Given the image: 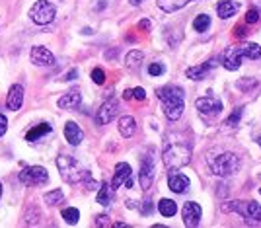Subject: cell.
Instances as JSON below:
<instances>
[{
    "instance_id": "cell-1",
    "label": "cell",
    "mask_w": 261,
    "mask_h": 228,
    "mask_svg": "<svg viewBox=\"0 0 261 228\" xmlns=\"http://www.w3.org/2000/svg\"><path fill=\"white\" fill-rule=\"evenodd\" d=\"M162 160L166 170L174 172L191 162V143L187 139H168L164 145Z\"/></svg>"
},
{
    "instance_id": "cell-2",
    "label": "cell",
    "mask_w": 261,
    "mask_h": 228,
    "mask_svg": "<svg viewBox=\"0 0 261 228\" xmlns=\"http://www.w3.org/2000/svg\"><path fill=\"white\" fill-rule=\"evenodd\" d=\"M158 98L164 105V115L170 119V121H177L185 109V104H183V90L177 88V86H164L158 90Z\"/></svg>"
},
{
    "instance_id": "cell-3",
    "label": "cell",
    "mask_w": 261,
    "mask_h": 228,
    "mask_svg": "<svg viewBox=\"0 0 261 228\" xmlns=\"http://www.w3.org/2000/svg\"><path fill=\"white\" fill-rule=\"evenodd\" d=\"M211 172L218 178H230L240 170V158L234 152H218L207 158Z\"/></svg>"
},
{
    "instance_id": "cell-4",
    "label": "cell",
    "mask_w": 261,
    "mask_h": 228,
    "mask_svg": "<svg viewBox=\"0 0 261 228\" xmlns=\"http://www.w3.org/2000/svg\"><path fill=\"white\" fill-rule=\"evenodd\" d=\"M57 168L61 172V178L68 184H78L82 182V176H84V170H80V166L76 164V160L68 154H61L57 158Z\"/></svg>"
},
{
    "instance_id": "cell-5",
    "label": "cell",
    "mask_w": 261,
    "mask_h": 228,
    "mask_svg": "<svg viewBox=\"0 0 261 228\" xmlns=\"http://www.w3.org/2000/svg\"><path fill=\"white\" fill-rule=\"evenodd\" d=\"M224 211L228 213H238L242 215L244 219L248 221H256V223H261V205H258L256 201H230Z\"/></svg>"
},
{
    "instance_id": "cell-6",
    "label": "cell",
    "mask_w": 261,
    "mask_h": 228,
    "mask_svg": "<svg viewBox=\"0 0 261 228\" xmlns=\"http://www.w3.org/2000/svg\"><path fill=\"white\" fill-rule=\"evenodd\" d=\"M55 16H57V8H55L51 2H47V0H37V2L31 6V10H29V18H31V21H35L37 25H47V23H51V21L55 20Z\"/></svg>"
},
{
    "instance_id": "cell-7",
    "label": "cell",
    "mask_w": 261,
    "mask_h": 228,
    "mask_svg": "<svg viewBox=\"0 0 261 228\" xmlns=\"http://www.w3.org/2000/svg\"><path fill=\"white\" fill-rule=\"evenodd\" d=\"M195 107L199 109V113L215 117V115H218L222 111V102L218 98H213V96H203V98L195 100Z\"/></svg>"
},
{
    "instance_id": "cell-8",
    "label": "cell",
    "mask_w": 261,
    "mask_h": 228,
    "mask_svg": "<svg viewBox=\"0 0 261 228\" xmlns=\"http://www.w3.org/2000/svg\"><path fill=\"white\" fill-rule=\"evenodd\" d=\"M20 180L25 182V184H33V186H43L49 182V174L43 166H31V168H25L22 174H20Z\"/></svg>"
},
{
    "instance_id": "cell-9",
    "label": "cell",
    "mask_w": 261,
    "mask_h": 228,
    "mask_svg": "<svg viewBox=\"0 0 261 228\" xmlns=\"http://www.w3.org/2000/svg\"><path fill=\"white\" fill-rule=\"evenodd\" d=\"M201 215H203L201 205L195 203V201H187V203L183 205V209H181V219H183V225L187 228L197 227L199 221H201Z\"/></svg>"
},
{
    "instance_id": "cell-10",
    "label": "cell",
    "mask_w": 261,
    "mask_h": 228,
    "mask_svg": "<svg viewBox=\"0 0 261 228\" xmlns=\"http://www.w3.org/2000/svg\"><path fill=\"white\" fill-rule=\"evenodd\" d=\"M117 111H119V104H117V100L109 98V100H108V102H104V104H102V107L98 109L96 123H98V125H108L109 121H113V119H115Z\"/></svg>"
},
{
    "instance_id": "cell-11",
    "label": "cell",
    "mask_w": 261,
    "mask_h": 228,
    "mask_svg": "<svg viewBox=\"0 0 261 228\" xmlns=\"http://www.w3.org/2000/svg\"><path fill=\"white\" fill-rule=\"evenodd\" d=\"M242 59H244L242 47H228V49L222 53V64H224V68H228V70H238V68L242 66Z\"/></svg>"
},
{
    "instance_id": "cell-12",
    "label": "cell",
    "mask_w": 261,
    "mask_h": 228,
    "mask_svg": "<svg viewBox=\"0 0 261 228\" xmlns=\"http://www.w3.org/2000/svg\"><path fill=\"white\" fill-rule=\"evenodd\" d=\"M29 61H31L35 66H51V64L55 62V57H53V53H51L47 47L37 45V47L31 49V53H29Z\"/></svg>"
},
{
    "instance_id": "cell-13",
    "label": "cell",
    "mask_w": 261,
    "mask_h": 228,
    "mask_svg": "<svg viewBox=\"0 0 261 228\" xmlns=\"http://www.w3.org/2000/svg\"><path fill=\"white\" fill-rule=\"evenodd\" d=\"M138 182H140V187L146 191L150 189L152 182H154V162L150 156H146L140 164V172H138Z\"/></svg>"
},
{
    "instance_id": "cell-14",
    "label": "cell",
    "mask_w": 261,
    "mask_h": 228,
    "mask_svg": "<svg viewBox=\"0 0 261 228\" xmlns=\"http://www.w3.org/2000/svg\"><path fill=\"white\" fill-rule=\"evenodd\" d=\"M23 104V88L20 84H14L10 90H8V98H6V105L8 109L12 111H18Z\"/></svg>"
},
{
    "instance_id": "cell-15",
    "label": "cell",
    "mask_w": 261,
    "mask_h": 228,
    "mask_svg": "<svg viewBox=\"0 0 261 228\" xmlns=\"http://www.w3.org/2000/svg\"><path fill=\"white\" fill-rule=\"evenodd\" d=\"M130 172H132V170H130V166L127 162H119V164L115 166V176H113V180H111V184H109L113 191H115L117 187H121V186L129 180Z\"/></svg>"
},
{
    "instance_id": "cell-16",
    "label": "cell",
    "mask_w": 261,
    "mask_h": 228,
    "mask_svg": "<svg viewBox=\"0 0 261 228\" xmlns=\"http://www.w3.org/2000/svg\"><path fill=\"white\" fill-rule=\"evenodd\" d=\"M65 139L68 141V145L78 146V145L84 141V133H82V129H80L74 121H68V123L65 125Z\"/></svg>"
},
{
    "instance_id": "cell-17",
    "label": "cell",
    "mask_w": 261,
    "mask_h": 228,
    "mask_svg": "<svg viewBox=\"0 0 261 228\" xmlns=\"http://www.w3.org/2000/svg\"><path fill=\"white\" fill-rule=\"evenodd\" d=\"M215 64H217V62L211 61V62H203V64H197V66H189V68L185 70V76H187L189 80H203V78H207V72H211V68H213Z\"/></svg>"
},
{
    "instance_id": "cell-18",
    "label": "cell",
    "mask_w": 261,
    "mask_h": 228,
    "mask_svg": "<svg viewBox=\"0 0 261 228\" xmlns=\"http://www.w3.org/2000/svg\"><path fill=\"white\" fill-rule=\"evenodd\" d=\"M168 187L174 193H185L189 189V178L183 176V174H172L168 178Z\"/></svg>"
},
{
    "instance_id": "cell-19",
    "label": "cell",
    "mask_w": 261,
    "mask_h": 228,
    "mask_svg": "<svg viewBox=\"0 0 261 228\" xmlns=\"http://www.w3.org/2000/svg\"><path fill=\"white\" fill-rule=\"evenodd\" d=\"M80 102H82L80 92H78V90H70V92H66V94L59 100V107H61V109H76V107L80 105Z\"/></svg>"
},
{
    "instance_id": "cell-20",
    "label": "cell",
    "mask_w": 261,
    "mask_h": 228,
    "mask_svg": "<svg viewBox=\"0 0 261 228\" xmlns=\"http://www.w3.org/2000/svg\"><path fill=\"white\" fill-rule=\"evenodd\" d=\"M238 8H240L238 2H234V0H222V2H218V6H217V14H218L222 20H226V18H232V16L238 12Z\"/></svg>"
},
{
    "instance_id": "cell-21",
    "label": "cell",
    "mask_w": 261,
    "mask_h": 228,
    "mask_svg": "<svg viewBox=\"0 0 261 228\" xmlns=\"http://www.w3.org/2000/svg\"><path fill=\"white\" fill-rule=\"evenodd\" d=\"M134 131H136V121H134V117L123 115V117L119 119V133H121L125 139H129V137L134 135Z\"/></svg>"
},
{
    "instance_id": "cell-22",
    "label": "cell",
    "mask_w": 261,
    "mask_h": 228,
    "mask_svg": "<svg viewBox=\"0 0 261 228\" xmlns=\"http://www.w3.org/2000/svg\"><path fill=\"white\" fill-rule=\"evenodd\" d=\"M191 0H158V8L164 10L166 14H172V12H177L181 10L183 6H187Z\"/></svg>"
},
{
    "instance_id": "cell-23",
    "label": "cell",
    "mask_w": 261,
    "mask_h": 228,
    "mask_svg": "<svg viewBox=\"0 0 261 228\" xmlns=\"http://www.w3.org/2000/svg\"><path fill=\"white\" fill-rule=\"evenodd\" d=\"M98 189H100L98 191V203L104 205V207L111 205V201H113V189H111V186L109 184H102Z\"/></svg>"
},
{
    "instance_id": "cell-24",
    "label": "cell",
    "mask_w": 261,
    "mask_h": 228,
    "mask_svg": "<svg viewBox=\"0 0 261 228\" xmlns=\"http://www.w3.org/2000/svg\"><path fill=\"white\" fill-rule=\"evenodd\" d=\"M51 125L49 123H41V125H37V127H33L31 131H27V135H25V141H29V143H33V141H37V139H41L43 135H47V133H51Z\"/></svg>"
},
{
    "instance_id": "cell-25",
    "label": "cell",
    "mask_w": 261,
    "mask_h": 228,
    "mask_svg": "<svg viewBox=\"0 0 261 228\" xmlns=\"http://www.w3.org/2000/svg\"><path fill=\"white\" fill-rule=\"evenodd\" d=\"M158 211H160L164 217H174V215L177 213V205H175L172 199H160Z\"/></svg>"
},
{
    "instance_id": "cell-26",
    "label": "cell",
    "mask_w": 261,
    "mask_h": 228,
    "mask_svg": "<svg viewBox=\"0 0 261 228\" xmlns=\"http://www.w3.org/2000/svg\"><path fill=\"white\" fill-rule=\"evenodd\" d=\"M43 199H45V203H47L49 207H55V205L63 203V199H65V193H63V189H53V191L45 193V195H43Z\"/></svg>"
},
{
    "instance_id": "cell-27",
    "label": "cell",
    "mask_w": 261,
    "mask_h": 228,
    "mask_svg": "<svg viewBox=\"0 0 261 228\" xmlns=\"http://www.w3.org/2000/svg\"><path fill=\"white\" fill-rule=\"evenodd\" d=\"M242 53H244V57L256 61V59L261 57V45H258V43H246V45H242Z\"/></svg>"
},
{
    "instance_id": "cell-28",
    "label": "cell",
    "mask_w": 261,
    "mask_h": 228,
    "mask_svg": "<svg viewBox=\"0 0 261 228\" xmlns=\"http://www.w3.org/2000/svg\"><path fill=\"white\" fill-rule=\"evenodd\" d=\"M193 27H195V31L205 33V31L211 27V18H209L207 14H199V16L193 20Z\"/></svg>"
},
{
    "instance_id": "cell-29",
    "label": "cell",
    "mask_w": 261,
    "mask_h": 228,
    "mask_svg": "<svg viewBox=\"0 0 261 228\" xmlns=\"http://www.w3.org/2000/svg\"><path fill=\"white\" fill-rule=\"evenodd\" d=\"M63 219H65V223H66V225H76V223H78V219H80V213H78V209L68 207V209H65V211H63Z\"/></svg>"
},
{
    "instance_id": "cell-30",
    "label": "cell",
    "mask_w": 261,
    "mask_h": 228,
    "mask_svg": "<svg viewBox=\"0 0 261 228\" xmlns=\"http://www.w3.org/2000/svg\"><path fill=\"white\" fill-rule=\"evenodd\" d=\"M142 59H144L142 51H130L129 55H127V59H125V62H127L129 68H136L142 62Z\"/></svg>"
},
{
    "instance_id": "cell-31",
    "label": "cell",
    "mask_w": 261,
    "mask_h": 228,
    "mask_svg": "<svg viewBox=\"0 0 261 228\" xmlns=\"http://www.w3.org/2000/svg\"><path fill=\"white\" fill-rule=\"evenodd\" d=\"M242 113H244V107H236V109L226 117L224 125H228V127H236V125L240 123V119H242Z\"/></svg>"
},
{
    "instance_id": "cell-32",
    "label": "cell",
    "mask_w": 261,
    "mask_h": 228,
    "mask_svg": "<svg viewBox=\"0 0 261 228\" xmlns=\"http://www.w3.org/2000/svg\"><path fill=\"white\" fill-rule=\"evenodd\" d=\"M164 70H166V66L162 62H152L148 66V74L150 76H160V74H164Z\"/></svg>"
},
{
    "instance_id": "cell-33",
    "label": "cell",
    "mask_w": 261,
    "mask_h": 228,
    "mask_svg": "<svg viewBox=\"0 0 261 228\" xmlns=\"http://www.w3.org/2000/svg\"><path fill=\"white\" fill-rule=\"evenodd\" d=\"M92 80H94L96 84L102 86V84L106 82V72H104L102 68H94V70H92Z\"/></svg>"
},
{
    "instance_id": "cell-34",
    "label": "cell",
    "mask_w": 261,
    "mask_h": 228,
    "mask_svg": "<svg viewBox=\"0 0 261 228\" xmlns=\"http://www.w3.org/2000/svg\"><path fill=\"white\" fill-rule=\"evenodd\" d=\"M260 20V10L258 8H250L246 14V23H256Z\"/></svg>"
},
{
    "instance_id": "cell-35",
    "label": "cell",
    "mask_w": 261,
    "mask_h": 228,
    "mask_svg": "<svg viewBox=\"0 0 261 228\" xmlns=\"http://www.w3.org/2000/svg\"><path fill=\"white\" fill-rule=\"evenodd\" d=\"M132 98L138 100V102H144V100H146V92H144L142 88H134V90H132Z\"/></svg>"
},
{
    "instance_id": "cell-36",
    "label": "cell",
    "mask_w": 261,
    "mask_h": 228,
    "mask_svg": "<svg viewBox=\"0 0 261 228\" xmlns=\"http://www.w3.org/2000/svg\"><path fill=\"white\" fill-rule=\"evenodd\" d=\"M140 213H142V215H150V213H152V201H150V199L142 201V205H140Z\"/></svg>"
},
{
    "instance_id": "cell-37",
    "label": "cell",
    "mask_w": 261,
    "mask_h": 228,
    "mask_svg": "<svg viewBox=\"0 0 261 228\" xmlns=\"http://www.w3.org/2000/svg\"><path fill=\"white\" fill-rule=\"evenodd\" d=\"M6 129H8V119L0 113V137H4V135H6Z\"/></svg>"
},
{
    "instance_id": "cell-38",
    "label": "cell",
    "mask_w": 261,
    "mask_h": 228,
    "mask_svg": "<svg viewBox=\"0 0 261 228\" xmlns=\"http://www.w3.org/2000/svg\"><path fill=\"white\" fill-rule=\"evenodd\" d=\"M234 35H236V37H246V35H248V29H246L244 25H236V27H234Z\"/></svg>"
},
{
    "instance_id": "cell-39",
    "label": "cell",
    "mask_w": 261,
    "mask_h": 228,
    "mask_svg": "<svg viewBox=\"0 0 261 228\" xmlns=\"http://www.w3.org/2000/svg\"><path fill=\"white\" fill-rule=\"evenodd\" d=\"M96 225L98 227H109V217L108 215H100L98 221H96Z\"/></svg>"
},
{
    "instance_id": "cell-40",
    "label": "cell",
    "mask_w": 261,
    "mask_h": 228,
    "mask_svg": "<svg viewBox=\"0 0 261 228\" xmlns=\"http://www.w3.org/2000/svg\"><path fill=\"white\" fill-rule=\"evenodd\" d=\"M150 25H152L150 20H140V21H138V27H140V29H150Z\"/></svg>"
},
{
    "instance_id": "cell-41",
    "label": "cell",
    "mask_w": 261,
    "mask_h": 228,
    "mask_svg": "<svg viewBox=\"0 0 261 228\" xmlns=\"http://www.w3.org/2000/svg\"><path fill=\"white\" fill-rule=\"evenodd\" d=\"M76 76H78V70H76V68H72V70H70V72L65 76V80H74Z\"/></svg>"
},
{
    "instance_id": "cell-42",
    "label": "cell",
    "mask_w": 261,
    "mask_h": 228,
    "mask_svg": "<svg viewBox=\"0 0 261 228\" xmlns=\"http://www.w3.org/2000/svg\"><path fill=\"white\" fill-rule=\"evenodd\" d=\"M123 98H125V100H130V98H132V90H125Z\"/></svg>"
},
{
    "instance_id": "cell-43",
    "label": "cell",
    "mask_w": 261,
    "mask_h": 228,
    "mask_svg": "<svg viewBox=\"0 0 261 228\" xmlns=\"http://www.w3.org/2000/svg\"><path fill=\"white\" fill-rule=\"evenodd\" d=\"M127 207H129V209H134V207H136V203H134V201H127Z\"/></svg>"
},
{
    "instance_id": "cell-44",
    "label": "cell",
    "mask_w": 261,
    "mask_h": 228,
    "mask_svg": "<svg viewBox=\"0 0 261 228\" xmlns=\"http://www.w3.org/2000/svg\"><path fill=\"white\" fill-rule=\"evenodd\" d=\"M130 4L132 6H138V4H142V0H130Z\"/></svg>"
},
{
    "instance_id": "cell-45",
    "label": "cell",
    "mask_w": 261,
    "mask_h": 228,
    "mask_svg": "<svg viewBox=\"0 0 261 228\" xmlns=\"http://www.w3.org/2000/svg\"><path fill=\"white\" fill-rule=\"evenodd\" d=\"M256 141H258V145H260V146H261V135H260V137H258V139H256Z\"/></svg>"
},
{
    "instance_id": "cell-46",
    "label": "cell",
    "mask_w": 261,
    "mask_h": 228,
    "mask_svg": "<svg viewBox=\"0 0 261 228\" xmlns=\"http://www.w3.org/2000/svg\"><path fill=\"white\" fill-rule=\"evenodd\" d=\"M0 197H2V184H0Z\"/></svg>"
},
{
    "instance_id": "cell-47",
    "label": "cell",
    "mask_w": 261,
    "mask_h": 228,
    "mask_svg": "<svg viewBox=\"0 0 261 228\" xmlns=\"http://www.w3.org/2000/svg\"><path fill=\"white\" fill-rule=\"evenodd\" d=\"M260 193H261V189H260Z\"/></svg>"
}]
</instances>
